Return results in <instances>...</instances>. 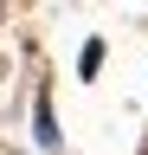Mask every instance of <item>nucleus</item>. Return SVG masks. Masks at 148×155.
<instances>
[{"label": "nucleus", "instance_id": "obj_2", "mask_svg": "<svg viewBox=\"0 0 148 155\" xmlns=\"http://www.w3.org/2000/svg\"><path fill=\"white\" fill-rule=\"evenodd\" d=\"M77 71H84V78H97V71H103V39H84V52H77Z\"/></svg>", "mask_w": 148, "mask_h": 155}, {"label": "nucleus", "instance_id": "obj_1", "mask_svg": "<svg viewBox=\"0 0 148 155\" xmlns=\"http://www.w3.org/2000/svg\"><path fill=\"white\" fill-rule=\"evenodd\" d=\"M32 136H39V149H45V155H58V149H65L58 110H52V97H45V91H39V104H32Z\"/></svg>", "mask_w": 148, "mask_h": 155}]
</instances>
